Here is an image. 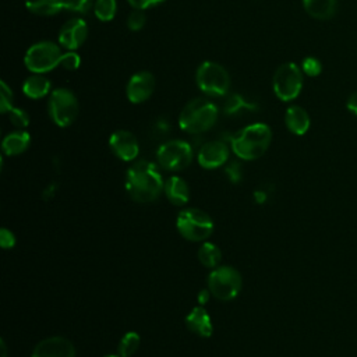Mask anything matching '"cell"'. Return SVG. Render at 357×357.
<instances>
[{
    "mask_svg": "<svg viewBox=\"0 0 357 357\" xmlns=\"http://www.w3.org/2000/svg\"><path fill=\"white\" fill-rule=\"evenodd\" d=\"M165 188V181L156 165L148 160L132 163L126 176V191L128 197L141 204L155 201Z\"/></svg>",
    "mask_w": 357,
    "mask_h": 357,
    "instance_id": "obj_1",
    "label": "cell"
},
{
    "mask_svg": "<svg viewBox=\"0 0 357 357\" xmlns=\"http://www.w3.org/2000/svg\"><path fill=\"white\" fill-rule=\"evenodd\" d=\"M176 227L185 240L202 241L212 234L213 222L211 216L201 209L184 208L177 215Z\"/></svg>",
    "mask_w": 357,
    "mask_h": 357,
    "instance_id": "obj_4",
    "label": "cell"
},
{
    "mask_svg": "<svg viewBox=\"0 0 357 357\" xmlns=\"http://www.w3.org/2000/svg\"><path fill=\"white\" fill-rule=\"evenodd\" d=\"M258 109V105L247 98H244L240 93H233L230 95L225 105H223V112L227 116H237L241 113H248V112H254Z\"/></svg>",
    "mask_w": 357,
    "mask_h": 357,
    "instance_id": "obj_22",
    "label": "cell"
},
{
    "mask_svg": "<svg viewBox=\"0 0 357 357\" xmlns=\"http://www.w3.org/2000/svg\"><path fill=\"white\" fill-rule=\"evenodd\" d=\"M198 88L209 96H223L230 88V77L226 68L215 61H204L195 74Z\"/></svg>",
    "mask_w": 357,
    "mask_h": 357,
    "instance_id": "obj_6",
    "label": "cell"
},
{
    "mask_svg": "<svg viewBox=\"0 0 357 357\" xmlns=\"http://www.w3.org/2000/svg\"><path fill=\"white\" fill-rule=\"evenodd\" d=\"M109 146L113 153L124 162L134 160L139 152L137 137L127 130H119L113 132L109 138Z\"/></svg>",
    "mask_w": 357,
    "mask_h": 357,
    "instance_id": "obj_11",
    "label": "cell"
},
{
    "mask_svg": "<svg viewBox=\"0 0 357 357\" xmlns=\"http://www.w3.org/2000/svg\"><path fill=\"white\" fill-rule=\"evenodd\" d=\"M8 117H10V121L20 130L28 127L29 124V116L28 113L24 110V109H20V107H13L10 112H8Z\"/></svg>",
    "mask_w": 357,
    "mask_h": 357,
    "instance_id": "obj_28",
    "label": "cell"
},
{
    "mask_svg": "<svg viewBox=\"0 0 357 357\" xmlns=\"http://www.w3.org/2000/svg\"><path fill=\"white\" fill-rule=\"evenodd\" d=\"M47 110L56 126L68 127L78 116V100L70 89L57 88L49 98Z\"/></svg>",
    "mask_w": 357,
    "mask_h": 357,
    "instance_id": "obj_9",
    "label": "cell"
},
{
    "mask_svg": "<svg viewBox=\"0 0 357 357\" xmlns=\"http://www.w3.org/2000/svg\"><path fill=\"white\" fill-rule=\"evenodd\" d=\"M229 158V148L223 141H209L198 151V163L204 169L220 167Z\"/></svg>",
    "mask_w": 357,
    "mask_h": 357,
    "instance_id": "obj_15",
    "label": "cell"
},
{
    "mask_svg": "<svg viewBox=\"0 0 357 357\" xmlns=\"http://www.w3.org/2000/svg\"><path fill=\"white\" fill-rule=\"evenodd\" d=\"M284 123L290 132L296 135H304L310 128V116L301 106L293 105L287 107L284 114Z\"/></svg>",
    "mask_w": 357,
    "mask_h": 357,
    "instance_id": "obj_17",
    "label": "cell"
},
{
    "mask_svg": "<svg viewBox=\"0 0 357 357\" xmlns=\"http://www.w3.org/2000/svg\"><path fill=\"white\" fill-rule=\"evenodd\" d=\"M117 4L116 0H96L93 4V13L98 20L107 22L112 21L116 15Z\"/></svg>",
    "mask_w": 357,
    "mask_h": 357,
    "instance_id": "obj_26",
    "label": "cell"
},
{
    "mask_svg": "<svg viewBox=\"0 0 357 357\" xmlns=\"http://www.w3.org/2000/svg\"><path fill=\"white\" fill-rule=\"evenodd\" d=\"M165 195L166 198L176 206H183L188 202L190 199V190L187 183L178 177V176H172L165 181Z\"/></svg>",
    "mask_w": 357,
    "mask_h": 357,
    "instance_id": "obj_18",
    "label": "cell"
},
{
    "mask_svg": "<svg viewBox=\"0 0 357 357\" xmlns=\"http://www.w3.org/2000/svg\"><path fill=\"white\" fill-rule=\"evenodd\" d=\"M156 159L160 167L167 172L184 170L192 160V148L181 139H172L162 144L156 151Z\"/></svg>",
    "mask_w": 357,
    "mask_h": 357,
    "instance_id": "obj_10",
    "label": "cell"
},
{
    "mask_svg": "<svg viewBox=\"0 0 357 357\" xmlns=\"http://www.w3.org/2000/svg\"><path fill=\"white\" fill-rule=\"evenodd\" d=\"M1 357H7V347H6V343L4 340H1Z\"/></svg>",
    "mask_w": 357,
    "mask_h": 357,
    "instance_id": "obj_37",
    "label": "cell"
},
{
    "mask_svg": "<svg viewBox=\"0 0 357 357\" xmlns=\"http://www.w3.org/2000/svg\"><path fill=\"white\" fill-rule=\"evenodd\" d=\"M272 131L264 123H254L240 130L231 139V151L244 160L261 158L271 145Z\"/></svg>",
    "mask_w": 357,
    "mask_h": 357,
    "instance_id": "obj_2",
    "label": "cell"
},
{
    "mask_svg": "<svg viewBox=\"0 0 357 357\" xmlns=\"http://www.w3.org/2000/svg\"><path fill=\"white\" fill-rule=\"evenodd\" d=\"M26 8L38 15H54L64 8V0H25Z\"/></svg>",
    "mask_w": 357,
    "mask_h": 357,
    "instance_id": "obj_23",
    "label": "cell"
},
{
    "mask_svg": "<svg viewBox=\"0 0 357 357\" xmlns=\"http://www.w3.org/2000/svg\"><path fill=\"white\" fill-rule=\"evenodd\" d=\"M81 64V59L77 53L74 52H68V53H63V57H61V61H60V66H63L66 70H77Z\"/></svg>",
    "mask_w": 357,
    "mask_h": 357,
    "instance_id": "obj_32",
    "label": "cell"
},
{
    "mask_svg": "<svg viewBox=\"0 0 357 357\" xmlns=\"http://www.w3.org/2000/svg\"><path fill=\"white\" fill-rule=\"evenodd\" d=\"M185 325L192 333L201 337H209L213 332L211 317L202 305L191 310V312L185 317Z\"/></svg>",
    "mask_w": 357,
    "mask_h": 357,
    "instance_id": "obj_16",
    "label": "cell"
},
{
    "mask_svg": "<svg viewBox=\"0 0 357 357\" xmlns=\"http://www.w3.org/2000/svg\"><path fill=\"white\" fill-rule=\"evenodd\" d=\"M139 342H141V339L137 332H127L119 343V347H117L119 356L131 357L138 350Z\"/></svg>",
    "mask_w": 357,
    "mask_h": 357,
    "instance_id": "obj_25",
    "label": "cell"
},
{
    "mask_svg": "<svg viewBox=\"0 0 357 357\" xmlns=\"http://www.w3.org/2000/svg\"><path fill=\"white\" fill-rule=\"evenodd\" d=\"M134 8H138V10H146V8H151L153 6H158L160 3H163L165 0H127Z\"/></svg>",
    "mask_w": 357,
    "mask_h": 357,
    "instance_id": "obj_34",
    "label": "cell"
},
{
    "mask_svg": "<svg viewBox=\"0 0 357 357\" xmlns=\"http://www.w3.org/2000/svg\"><path fill=\"white\" fill-rule=\"evenodd\" d=\"M32 357H75V347L63 336H52L35 346Z\"/></svg>",
    "mask_w": 357,
    "mask_h": 357,
    "instance_id": "obj_12",
    "label": "cell"
},
{
    "mask_svg": "<svg viewBox=\"0 0 357 357\" xmlns=\"http://www.w3.org/2000/svg\"><path fill=\"white\" fill-rule=\"evenodd\" d=\"M218 114L219 110L216 105L198 98L184 106L178 117V126L185 132L199 134L208 131L216 123Z\"/></svg>",
    "mask_w": 357,
    "mask_h": 357,
    "instance_id": "obj_3",
    "label": "cell"
},
{
    "mask_svg": "<svg viewBox=\"0 0 357 357\" xmlns=\"http://www.w3.org/2000/svg\"><path fill=\"white\" fill-rule=\"evenodd\" d=\"M301 71L308 75V77H317L321 74L322 71V64L318 59L310 56V57H305L301 63Z\"/></svg>",
    "mask_w": 357,
    "mask_h": 357,
    "instance_id": "obj_29",
    "label": "cell"
},
{
    "mask_svg": "<svg viewBox=\"0 0 357 357\" xmlns=\"http://www.w3.org/2000/svg\"><path fill=\"white\" fill-rule=\"evenodd\" d=\"M105 357H121V356H116V354H107V356H105Z\"/></svg>",
    "mask_w": 357,
    "mask_h": 357,
    "instance_id": "obj_38",
    "label": "cell"
},
{
    "mask_svg": "<svg viewBox=\"0 0 357 357\" xmlns=\"http://www.w3.org/2000/svg\"><path fill=\"white\" fill-rule=\"evenodd\" d=\"M206 283L208 290L215 298L229 301L238 296L243 279L233 266H218L208 275Z\"/></svg>",
    "mask_w": 357,
    "mask_h": 357,
    "instance_id": "obj_5",
    "label": "cell"
},
{
    "mask_svg": "<svg viewBox=\"0 0 357 357\" xmlns=\"http://www.w3.org/2000/svg\"><path fill=\"white\" fill-rule=\"evenodd\" d=\"M63 53L60 52V47L49 40L38 42L32 45L24 57V63L26 68L35 74H43L54 67L60 66Z\"/></svg>",
    "mask_w": 357,
    "mask_h": 357,
    "instance_id": "obj_7",
    "label": "cell"
},
{
    "mask_svg": "<svg viewBox=\"0 0 357 357\" xmlns=\"http://www.w3.org/2000/svg\"><path fill=\"white\" fill-rule=\"evenodd\" d=\"M303 7L312 18L329 20L336 13L337 0H303Z\"/></svg>",
    "mask_w": 357,
    "mask_h": 357,
    "instance_id": "obj_20",
    "label": "cell"
},
{
    "mask_svg": "<svg viewBox=\"0 0 357 357\" xmlns=\"http://www.w3.org/2000/svg\"><path fill=\"white\" fill-rule=\"evenodd\" d=\"M29 142H31L29 134L24 130H18V131H13L4 137L3 142H1V149L6 155L14 156V155H20V153L25 152L29 146Z\"/></svg>",
    "mask_w": 357,
    "mask_h": 357,
    "instance_id": "obj_19",
    "label": "cell"
},
{
    "mask_svg": "<svg viewBox=\"0 0 357 357\" xmlns=\"http://www.w3.org/2000/svg\"><path fill=\"white\" fill-rule=\"evenodd\" d=\"M209 294H211L209 290H202V291H199V294H198V301L201 303V305H204V304L208 301Z\"/></svg>",
    "mask_w": 357,
    "mask_h": 357,
    "instance_id": "obj_36",
    "label": "cell"
},
{
    "mask_svg": "<svg viewBox=\"0 0 357 357\" xmlns=\"http://www.w3.org/2000/svg\"><path fill=\"white\" fill-rule=\"evenodd\" d=\"M88 36L86 22L81 18H73L67 21L59 33V42L68 50L78 49Z\"/></svg>",
    "mask_w": 357,
    "mask_h": 357,
    "instance_id": "obj_14",
    "label": "cell"
},
{
    "mask_svg": "<svg viewBox=\"0 0 357 357\" xmlns=\"http://www.w3.org/2000/svg\"><path fill=\"white\" fill-rule=\"evenodd\" d=\"M198 259L206 268H216L222 261V251L216 244L205 241L198 250Z\"/></svg>",
    "mask_w": 357,
    "mask_h": 357,
    "instance_id": "obj_24",
    "label": "cell"
},
{
    "mask_svg": "<svg viewBox=\"0 0 357 357\" xmlns=\"http://www.w3.org/2000/svg\"><path fill=\"white\" fill-rule=\"evenodd\" d=\"M15 244V236L7 229V227H3L0 230V245L7 250V248H13Z\"/></svg>",
    "mask_w": 357,
    "mask_h": 357,
    "instance_id": "obj_33",
    "label": "cell"
},
{
    "mask_svg": "<svg viewBox=\"0 0 357 357\" xmlns=\"http://www.w3.org/2000/svg\"><path fill=\"white\" fill-rule=\"evenodd\" d=\"M49 91L50 81L40 74H33L28 77L22 84V92L31 99H40L45 95H47Z\"/></svg>",
    "mask_w": 357,
    "mask_h": 357,
    "instance_id": "obj_21",
    "label": "cell"
},
{
    "mask_svg": "<svg viewBox=\"0 0 357 357\" xmlns=\"http://www.w3.org/2000/svg\"><path fill=\"white\" fill-rule=\"evenodd\" d=\"M155 91V78L149 71H139L134 74L127 84V98L131 103H142Z\"/></svg>",
    "mask_w": 357,
    "mask_h": 357,
    "instance_id": "obj_13",
    "label": "cell"
},
{
    "mask_svg": "<svg viewBox=\"0 0 357 357\" xmlns=\"http://www.w3.org/2000/svg\"><path fill=\"white\" fill-rule=\"evenodd\" d=\"M93 7L92 0H64V8L71 13L85 14Z\"/></svg>",
    "mask_w": 357,
    "mask_h": 357,
    "instance_id": "obj_31",
    "label": "cell"
},
{
    "mask_svg": "<svg viewBox=\"0 0 357 357\" xmlns=\"http://www.w3.org/2000/svg\"><path fill=\"white\" fill-rule=\"evenodd\" d=\"M346 107L350 113L356 114L357 116V91L353 92L349 98H347V102H346Z\"/></svg>",
    "mask_w": 357,
    "mask_h": 357,
    "instance_id": "obj_35",
    "label": "cell"
},
{
    "mask_svg": "<svg viewBox=\"0 0 357 357\" xmlns=\"http://www.w3.org/2000/svg\"><path fill=\"white\" fill-rule=\"evenodd\" d=\"M146 22V15L144 13V10H138V8H134L128 18H127V26L131 29V31H139L142 29V26L145 25Z\"/></svg>",
    "mask_w": 357,
    "mask_h": 357,
    "instance_id": "obj_30",
    "label": "cell"
},
{
    "mask_svg": "<svg viewBox=\"0 0 357 357\" xmlns=\"http://www.w3.org/2000/svg\"><path fill=\"white\" fill-rule=\"evenodd\" d=\"M273 92L283 100L290 102L296 99L303 88V71L296 63H284L279 66L273 74Z\"/></svg>",
    "mask_w": 357,
    "mask_h": 357,
    "instance_id": "obj_8",
    "label": "cell"
},
{
    "mask_svg": "<svg viewBox=\"0 0 357 357\" xmlns=\"http://www.w3.org/2000/svg\"><path fill=\"white\" fill-rule=\"evenodd\" d=\"M13 92L8 88V85L1 81L0 82V112L8 113L13 109Z\"/></svg>",
    "mask_w": 357,
    "mask_h": 357,
    "instance_id": "obj_27",
    "label": "cell"
}]
</instances>
